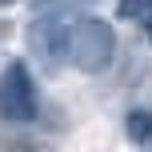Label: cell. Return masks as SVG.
Returning a JSON list of instances; mask_svg holds the SVG:
<instances>
[{
	"label": "cell",
	"instance_id": "6da1fadb",
	"mask_svg": "<svg viewBox=\"0 0 152 152\" xmlns=\"http://www.w3.org/2000/svg\"><path fill=\"white\" fill-rule=\"evenodd\" d=\"M64 56L72 60V68L96 76L112 64L116 56V32L108 20L100 16H84V20H72L68 24V36H64Z\"/></svg>",
	"mask_w": 152,
	"mask_h": 152
},
{
	"label": "cell",
	"instance_id": "7a4b0ae2",
	"mask_svg": "<svg viewBox=\"0 0 152 152\" xmlns=\"http://www.w3.org/2000/svg\"><path fill=\"white\" fill-rule=\"evenodd\" d=\"M36 112H40V100H36V84L28 76V64L8 60L0 72V116L12 124H32Z\"/></svg>",
	"mask_w": 152,
	"mask_h": 152
},
{
	"label": "cell",
	"instance_id": "3957f363",
	"mask_svg": "<svg viewBox=\"0 0 152 152\" xmlns=\"http://www.w3.org/2000/svg\"><path fill=\"white\" fill-rule=\"evenodd\" d=\"M64 36H68V24H64L60 16H40V20H32V28H28L32 52L44 56V60H56V56L64 52Z\"/></svg>",
	"mask_w": 152,
	"mask_h": 152
},
{
	"label": "cell",
	"instance_id": "277c9868",
	"mask_svg": "<svg viewBox=\"0 0 152 152\" xmlns=\"http://www.w3.org/2000/svg\"><path fill=\"white\" fill-rule=\"evenodd\" d=\"M124 132H128V140H132L140 152H152V108H136V112H128Z\"/></svg>",
	"mask_w": 152,
	"mask_h": 152
},
{
	"label": "cell",
	"instance_id": "5b68a950",
	"mask_svg": "<svg viewBox=\"0 0 152 152\" xmlns=\"http://www.w3.org/2000/svg\"><path fill=\"white\" fill-rule=\"evenodd\" d=\"M120 16L124 20H140L152 32V0H120Z\"/></svg>",
	"mask_w": 152,
	"mask_h": 152
},
{
	"label": "cell",
	"instance_id": "8992f818",
	"mask_svg": "<svg viewBox=\"0 0 152 152\" xmlns=\"http://www.w3.org/2000/svg\"><path fill=\"white\" fill-rule=\"evenodd\" d=\"M4 4H16V0H0V8H4Z\"/></svg>",
	"mask_w": 152,
	"mask_h": 152
}]
</instances>
